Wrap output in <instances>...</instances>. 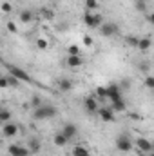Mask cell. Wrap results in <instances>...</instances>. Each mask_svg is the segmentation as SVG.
I'll return each instance as SVG.
<instances>
[{"label":"cell","mask_w":154,"mask_h":156,"mask_svg":"<svg viewBox=\"0 0 154 156\" xmlns=\"http://www.w3.org/2000/svg\"><path fill=\"white\" fill-rule=\"evenodd\" d=\"M54 116H56V107H53L49 104H44L38 109H33V118L38 120V122H44V120H49V118Z\"/></svg>","instance_id":"cell-1"},{"label":"cell","mask_w":154,"mask_h":156,"mask_svg":"<svg viewBox=\"0 0 154 156\" xmlns=\"http://www.w3.org/2000/svg\"><path fill=\"white\" fill-rule=\"evenodd\" d=\"M5 69L9 71V75H13L15 78H18L20 82H26V83H33V78L29 76V73H26L22 67L11 66V64H5Z\"/></svg>","instance_id":"cell-2"},{"label":"cell","mask_w":154,"mask_h":156,"mask_svg":"<svg viewBox=\"0 0 154 156\" xmlns=\"http://www.w3.org/2000/svg\"><path fill=\"white\" fill-rule=\"evenodd\" d=\"M83 22H85V26L87 27H100L102 24H103V16L100 15V13H91V11H87L85 9V15H83Z\"/></svg>","instance_id":"cell-3"},{"label":"cell","mask_w":154,"mask_h":156,"mask_svg":"<svg viewBox=\"0 0 154 156\" xmlns=\"http://www.w3.org/2000/svg\"><path fill=\"white\" fill-rule=\"evenodd\" d=\"M98 29H100V35H102L103 38H111V37H114L116 33L120 31L118 24H114V22H103Z\"/></svg>","instance_id":"cell-4"},{"label":"cell","mask_w":154,"mask_h":156,"mask_svg":"<svg viewBox=\"0 0 154 156\" xmlns=\"http://www.w3.org/2000/svg\"><path fill=\"white\" fill-rule=\"evenodd\" d=\"M116 149H118L120 153H129V151H132V142H131V138H129L127 134H120V136L116 138Z\"/></svg>","instance_id":"cell-5"},{"label":"cell","mask_w":154,"mask_h":156,"mask_svg":"<svg viewBox=\"0 0 154 156\" xmlns=\"http://www.w3.org/2000/svg\"><path fill=\"white\" fill-rule=\"evenodd\" d=\"M16 134H18V125L15 122L2 123V136L4 138H15Z\"/></svg>","instance_id":"cell-6"},{"label":"cell","mask_w":154,"mask_h":156,"mask_svg":"<svg viewBox=\"0 0 154 156\" xmlns=\"http://www.w3.org/2000/svg\"><path fill=\"white\" fill-rule=\"evenodd\" d=\"M136 147H138V151H142V153H152L154 151V144L151 140L143 138V136H138V138H136Z\"/></svg>","instance_id":"cell-7"},{"label":"cell","mask_w":154,"mask_h":156,"mask_svg":"<svg viewBox=\"0 0 154 156\" xmlns=\"http://www.w3.org/2000/svg\"><path fill=\"white\" fill-rule=\"evenodd\" d=\"M83 107H85V111H87L89 115H94V113L100 111V104H98V100H96L94 96H87V98L83 100Z\"/></svg>","instance_id":"cell-8"},{"label":"cell","mask_w":154,"mask_h":156,"mask_svg":"<svg viewBox=\"0 0 154 156\" xmlns=\"http://www.w3.org/2000/svg\"><path fill=\"white\" fill-rule=\"evenodd\" d=\"M7 151H9V154H11V156H29V154H31L29 147H24V145H16V144L9 145V147H7Z\"/></svg>","instance_id":"cell-9"},{"label":"cell","mask_w":154,"mask_h":156,"mask_svg":"<svg viewBox=\"0 0 154 156\" xmlns=\"http://www.w3.org/2000/svg\"><path fill=\"white\" fill-rule=\"evenodd\" d=\"M107 98H111V102L121 98V87H120V83H111V85H107Z\"/></svg>","instance_id":"cell-10"},{"label":"cell","mask_w":154,"mask_h":156,"mask_svg":"<svg viewBox=\"0 0 154 156\" xmlns=\"http://www.w3.org/2000/svg\"><path fill=\"white\" fill-rule=\"evenodd\" d=\"M65 64H67L71 69H76V67H82V66H83V58H82L80 55H69L67 60H65Z\"/></svg>","instance_id":"cell-11"},{"label":"cell","mask_w":154,"mask_h":156,"mask_svg":"<svg viewBox=\"0 0 154 156\" xmlns=\"http://www.w3.org/2000/svg\"><path fill=\"white\" fill-rule=\"evenodd\" d=\"M98 115L102 118V122H114V113H113V109L111 107H100V111H98Z\"/></svg>","instance_id":"cell-12"},{"label":"cell","mask_w":154,"mask_h":156,"mask_svg":"<svg viewBox=\"0 0 154 156\" xmlns=\"http://www.w3.org/2000/svg\"><path fill=\"white\" fill-rule=\"evenodd\" d=\"M18 20H20L22 24H31V22L35 20V13H33L31 9H22L20 15H18Z\"/></svg>","instance_id":"cell-13"},{"label":"cell","mask_w":154,"mask_h":156,"mask_svg":"<svg viewBox=\"0 0 154 156\" xmlns=\"http://www.w3.org/2000/svg\"><path fill=\"white\" fill-rule=\"evenodd\" d=\"M62 133H64L69 140H73V138L78 134V127L75 125V123H65V125H64V129H62Z\"/></svg>","instance_id":"cell-14"},{"label":"cell","mask_w":154,"mask_h":156,"mask_svg":"<svg viewBox=\"0 0 154 156\" xmlns=\"http://www.w3.org/2000/svg\"><path fill=\"white\" fill-rule=\"evenodd\" d=\"M27 147H29L31 154H37V153H40V149H42V144H40V140L37 136H31L29 142H27Z\"/></svg>","instance_id":"cell-15"},{"label":"cell","mask_w":154,"mask_h":156,"mask_svg":"<svg viewBox=\"0 0 154 156\" xmlns=\"http://www.w3.org/2000/svg\"><path fill=\"white\" fill-rule=\"evenodd\" d=\"M53 142H54V145L56 147H64V145H67V142H69V138L60 131V133H56L54 136H53Z\"/></svg>","instance_id":"cell-16"},{"label":"cell","mask_w":154,"mask_h":156,"mask_svg":"<svg viewBox=\"0 0 154 156\" xmlns=\"http://www.w3.org/2000/svg\"><path fill=\"white\" fill-rule=\"evenodd\" d=\"M58 89H60V93H69V91L73 89V82H71L69 78H62V80L58 82Z\"/></svg>","instance_id":"cell-17"},{"label":"cell","mask_w":154,"mask_h":156,"mask_svg":"<svg viewBox=\"0 0 154 156\" xmlns=\"http://www.w3.org/2000/svg\"><path fill=\"white\" fill-rule=\"evenodd\" d=\"M111 109L116 111V113H123V111L127 109V104H125V100H123V98H120V100H114V102H113Z\"/></svg>","instance_id":"cell-18"},{"label":"cell","mask_w":154,"mask_h":156,"mask_svg":"<svg viewBox=\"0 0 154 156\" xmlns=\"http://www.w3.org/2000/svg\"><path fill=\"white\" fill-rule=\"evenodd\" d=\"M151 45H152V40H151V38H140L138 51H142V53H147V51L151 49Z\"/></svg>","instance_id":"cell-19"},{"label":"cell","mask_w":154,"mask_h":156,"mask_svg":"<svg viewBox=\"0 0 154 156\" xmlns=\"http://www.w3.org/2000/svg\"><path fill=\"white\" fill-rule=\"evenodd\" d=\"M40 105H44L42 98H40L38 94H33V96H31V100H29V107H31V109H38Z\"/></svg>","instance_id":"cell-20"},{"label":"cell","mask_w":154,"mask_h":156,"mask_svg":"<svg viewBox=\"0 0 154 156\" xmlns=\"http://www.w3.org/2000/svg\"><path fill=\"white\" fill-rule=\"evenodd\" d=\"M147 0H134V9L140 13H147Z\"/></svg>","instance_id":"cell-21"},{"label":"cell","mask_w":154,"mask_h":156,"mask_svg":"<svg viewBox=\"0 0 154 156\" xmlns=\"http://www.w3.org/2000/svg\"><path fill=\"white\" fill-rule=\"evenodd\" d=\"M11 118H13V115H11V111L9 109H0V122L2 123H7V122H11Z\"/></svg>","instance_id":"cell-22"},{"label":"cell","mask_w":154,"mask_h":156,"mask_svg":"<svg viewBox=\"0 0 154 156\" xmlns=\"http://www.w3.org/2000/svg\"><path fill=\"white\" fill-rule=\"evenodd\" d=\"M73 156H89V151L83 145H75L73 147Z\"/></svg>","instance_id":"cell-23"},{"label":"cell","mask_w":154,"mask_h":156,"mask_svg":"<svg viewBox=\"0 0 154 156\" xmlns=\"http://www.w3.org/2000/svg\"><path fill=\"white\" fill-rule=\"evenodd\" d=\"M83 4H85V9H87V11L100 7V2H98V0H83Z\"/></svg>","instance_id":"cell-24"},{"label":"cell","mask_w":154,"mask_h":156,"mask_svg":"<svg viewBox=\"0 0 154 156\" xmlns=\"http://www.w3.org/2000/svg\"><path fill=\"white\" fill-rule=\"evenodd\" d=\"M125 42L131 45V47H136L138 49V44H140V38L138 37H132V35H129V37H125Z\"/></svg>","instance_id":"cell-25"},{"label":"cell","mask_w":154,"mask_h":156,"mask_svg":"<svg viewBox=\"0 0 154 156\" xmlns=\"http://www.w3.org/2000/svg\"><path fill=\"white\" fill-rule=\"evenodd\" d=\"M47 47H49V42H47L45 38H42V37H40V38H37V49H40V51H45Z\"/></svg>","instance_id":"cell-26"},{"label":"cell","mask_w":154,"mask_h":156,"mask_svg":"<svg viewBox=\"0 0 154 156\" xmlns=\"http://www.w3.org/2000/svg\"><path fill=\"white\" fill-rule=\"evenodd\" d=\"M143 83H145V87H147V89L154 91V76H152V75H147V76L143 78Z\"/></svg>","instance_id":"cell-27"},{"label":"cell","mask_w":154,"mask_h":156,"mask_svg":"<svg viewBox=\"0 0 154 156\" xmlns=\"http://www.w3.org/2000/svg\"><path fill=\"white\" fill-rule=\"evenodd\" d=\"M7 80H9V85H11V87H20V80L15 78L13 75H7Z\"/></svg>","instance_id":"cell-28"},{"label":"cell","mask_w":154,"mask_h":156,"mask_svg":"<svg viewBox=\"0 0 154 156\" xmlns=\"http://www.w3.org/2000/svg\"><path fill=\"white\" fill-rule=\"evenodd\" d=\"M131 85H132V82H131L129 78H121V80H120V87H121V91H123V89H129Z\"/></svg>","instance_id":"cell-29"},{"label":"cell","mask_w":154,"mask_h":156,"mask_svg":"<svg viewBox=\"0 0 154 156\" xmlns=\"http://www.w3.org/2000/svg\"><path fill=\"white\" fill-rule=\"evenodd\" d=\"M67 53H69V55H80V47H78L76 44H71V45L67 47Z\"/></svg>","instance_id":"cell-30"},{"label":"cell","mask_w":154,"mask_h":156,"mask_svg":"<svg viewBox=\"0 0 154 156\" xmlns=\"http://www.w3.org/2000/svg\"><path fill=\"white\" fill-rule=\"evenodd\" d=\"M5 27H7V31H9V33H13V35H15V33H16V31H18V27H16V24H15V22H13V20H9V22H7V26H5Z\"/></svg>","instance_id":"cell-31"},{"label":"cell","mask_w":154,"mask_h":156,"mask_svg":"<svg viewBox=\"0 0 154 156\" xmlns=\"http://www.w3.org/2000/svg\"><path fill=\"white\" fill-rule=\"evenodd\" d=\"M96 94L100 96V98H107V87H96Z\"/></svg>","instance_id":"cell-32"},{"label":"cell","mask_w":154,"mask_h":156,"mask_svg":"<svg viewBox=\"0 0 154 156\" xmlns=\"http://www.w3.org/2000/svg\"><path fill=\"white\" fill-rule=\"evenodd\" d=\"M2 11L7 15V13H11V11H13V5H11L9 2H2Z\"/></svg>","instance_id":"cell-33"},{"label":"cell","mask_w":154,"mask_h":156,"mask_svg":"<svg viewBox=\"0 0 154 156\" xmlns=\"http://www.w3.org/2000/svg\"><path fill=\"white\" fill-rule=\"evenodd\" d=\"M93 44H94V40L91 38L89 35H85V37H83V45H85V47H93Z\"/></svg>","instance_id":"cell-34"},{"label":"cell","mask_w":154,"mask_h":156,"mask_svg":"<svg viewBox=\"0 0 154 156\" xmlns=\"http://www.w3.org/2000/svg\"><path fill=\"white\" fill-rule=\"evenodd\" d=\"M0 87H2V89H7V87H9V80H7V75L0 78Z\"/></svg>","instance_id":"cell-35"},{"label":"cell","mask_w":154,"mask_h":156,"mask_svg":"<svg viewBox=\"0 0 154 156\" xmlns=\"http://www.w3.org/2000/svg\"><path fill=\"white\" fill-rule=\"evenodd\" d=\"M42 15H44L47 20H51V18H53V13H51L49 9H42Z\"/></svg>","instance_id":"cell-36"},{"label":"cell","mask_w":154,"mask_h":156,"mask_svg":"<svg viewBox=\"0 0 154 156\" xmlns=\"http://www.w3.org/2000/svg\"><path fill=\"white\" fill-rule=\"evenodd\" d=\"M140 71H142V73H147V71H149V64H147V62H142Z\"/></svg>","instance_id":"cell-37"},{"label":"cell","mask_w":154,"mask_h":156,"mask_svg":"<svg viewBox=\"0 0 154 156\" xmlns=\"http://www.w3.org/2000/svg\"><path fill=\"white\" fill-rule=\"evenodd\" d=\"M147 20H149V24H152V26H154V11L147 15Z\"/></svg>","instance_id":"cell-38"},{"label":"cell","mask_w":154,"mask_h":156,"mask_svg":"<svg viewBox=\"0 0 154 156\" xmlns=\"http://www.w3.org/2000/svg\"><path fill=\"white\" fill-rule=\"evenodd\" d=\"M65 29H67V24H60L58 26V31H65Z\"/></svg>","instance_id":"cell-39"},{"label":"cell","mask_w":154,"mask_h":156,"mask_svg":"<svg viewBox=\"0 0 154 156\" xmlns=\"http://www.w3.org/2000/svg\"><path fill=\"white\" fill-rule=\"evenodd\" d=\"M51 2H58V0H51Z\"/></svg>","instance_id":"cell-40"},{"label":"cell","mask_w":154,"mask_h":156,"mask_svg":"<svg viewBox=\"0 0 154 156\" xmlns=\"http://www.w3.org/2000/svg\"><path fill=\"white\" fill-rule=\"evenodd\" d=\"M15 2H20V0H15Z\"/></svg>","instance_id":"cell-41"}]
</instances>
